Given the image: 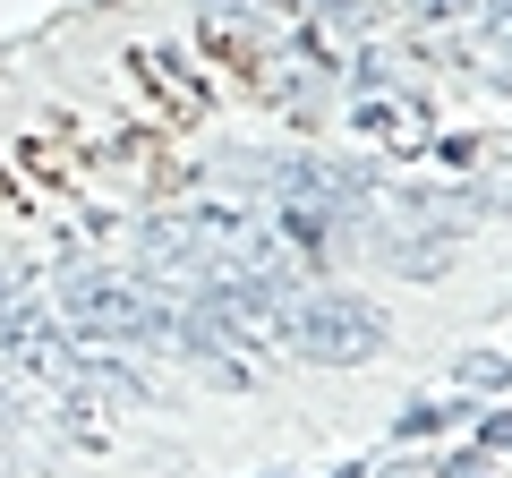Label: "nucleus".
<instances>
[{"label":"nucleus","mask_w":512,"mask_h":478,"mask_svg":"<svg viewBox=\"0 0 512 478\" xmlns=\"http://www.w3.org/2000/svg\"><path fill=\"white\" fill-rule=\"evenodd\" d=\"M60 308H69L86 350H171L180 291H163L146 274H120V265H69L60 274Z\"/></svg>","instance_id":"1"},{"label":"nucleus","mask_w":512,"mask_h":478,"mask_svg":"<svg viewBox=\"0 0 512 478\" xmlns=\"http://www.w3.org/2000/svg\"><path fill=\"white\" fill-rule=\"evenodd\" d=\"M384 342H393V325L359 291H299L291 316H282V350L308 359V368H367Z\"/></svg>","instance_id":"2"},{"label":"nucleus","mask_w":512,"mask_h":478,"mask_svg":"<svg viewBox=\"0 0 512 478\" xmlns=\"http://www.w3.org/2000/svg\"><path fill=\"white\" fill-rule=\"evenodd\" d=\"M0 359L26 368V376H43V385H69L77 376V342L60 333V316L9 274H0Z\"/></svg>","instance_id":"3"},{"label":"nucleus","mask_w":512,"mask_h":478,"mask_svg":"<svg viewBox=\"0 0 512 478\" xmlns=\"http://www.w3.org/2000/svg\"><path fill=\"white\" fill-rule=\"evenodd\" d=\"M350 129L376 137V146H427V103L402 86H367L359 111H350Z\"/></svg>","instance_id":"4"},{"label":"nucleus","mask_w":512,"mask_h":478,"mask_svg":"<svg viewBox=\"0 0 512 478\" xmlns=\"http://www.w3.org/2000/svg\"><path fill=\"white\" fill-rule=\"evenodd\" d=\"M128 77H137L146 94H163V111L180 120V129H197V120H205V86H197L171 52H128Z\"/></svg>","instance_id":"5"},{"label":"nucleus","mask_w":512,"mask_h":478,"mask_svg":"<svg viewBox=\"0 0 512 478\" xmlns=\"http://www.w3.org/2000/svg\"><path fill=\"white\" fill-rule=\"evenodd\" d=\"M384 248V265H402L410 282H436L444 265H453V231L444 222H427V231H367Z\"/></svg>","instance_id":"6"},{"label":"nucleus","mask_w":512,"mask_h":478,"mask_svg":"<svg viewBox=\"0 0 512 478\" xmlns=\"http://www.w3.org/2000/svg\"><path fill=\"white\" fill-rule=\"evenodd\" d=\"M197 35H205V52H214L222 69H239V77H256V69H265V43H256V26H248V18H231L222 0L197 18Z\"/></svg>","instance_id":"7"},{"label":"nucleus","mask_w":512,"mask_h":478,"mask_svg":"<svg viewBox=\"0 0 512 478\" xmlns=\"http://www.w3.org/2000/svg\"><path fill=\"white\" fill-rule=\"evenodd\" d=\"M453 419H461V402H410L402 419H393V436H402V444H419V436H444Z\"/></svg>","instance_id":"8"},{"label":"nucleus","mask_w":512,"mask_h":478,"mask_svg":"<svg viewBox=\"0 0 512 478\" xmlns=\"http://www.w3.org/2000/svg\"><path fill=\"white\" fill-rule=\"evenodd\" d=\"M461 385H504V376H512V359H495V350H470V359H461Z\"/></svg>","instance_id":"9"},{"label":"nucleus","mask_w":512,"mask_h":478,"mask_svg":"<svg viewBox=\"0 0 512 478\" xmlns=\"http://www.w3.org/2000/svg\"><path fill=\"white\" fill-rule=\"evenodd\" d=\"M419 18H436V26L444 18H470V0H419Z\"/></svg>","instance_id":"10"},{"label":"nucleus","mask_w":512,"mask_h":478,"mask_svg":"<svg viewBox=\"0 0 512 478\" xmlns=\"http://www.w3.org/2000/svg\"><path fill=\"white\" fill-rule=\"evenodd\" d=\"M478 436H487V444H504V453H512V410H504V419H487Z\"/></svg>","instance_id":"11"},{"label":"nucleus","mask_w":512,"mask_h":478,"mask_svg":"<svg viewBox=\"0 0 512 478\" xmlns=\"http://www.w3.org/2000/svg\"><path fill=\"white\" fill-rule=\"evenodd\" d=\"M9 419H18V410H9V393H0V444H9Z\"/></svg>","instance_id":"12"},{"label":"nucleus","mask_w":512,"mask_h":478,"mask_svg":"<svg viewBox=\"0 0 512 478\" xmlns=\"http://www.w3.org/2000/svg\"><path fill=\"white\" fill-rule=\"evenodd\" d=\"M265 478H291V470H265Z\"/></svg>","instance_id":"13"},{"label":"nucleus","mask_w":512,"mask_h":478,"mask_svg":"<svg viewBox=\"0 0 512 478\" xmlns=\"http://www.w3.org/2000/svg\"><path fill=\"white\" fill-rule=\"evenodd\" d=\"M342 478H359V470H342Z\"/></svg>","instance_id":"14"},{"label":"nucleus","mask_w":512,"mask_h":478,"mask_svg":"<svg viewBox=\"0 0 512 478\" xmlns=\"http://www.w3.org/2000/svg\"><path fill=\"white\" fill-rule=\"evenodd\" d=\"M504 35H512V26H504Z\"/></svg>","instance_id":"15"}]
</instances>
